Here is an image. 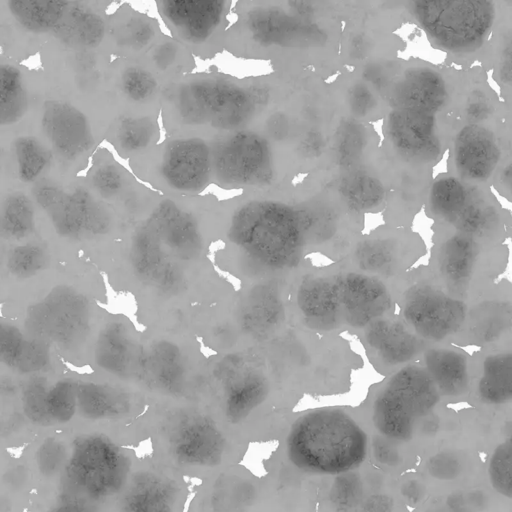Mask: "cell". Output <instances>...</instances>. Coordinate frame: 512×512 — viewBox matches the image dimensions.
Segmentation results:
<instances>
[{"instance_id": "1", "label": "cell", "mask_w": 512, "mask_h": 512, "mask_svg": "<svg viewBox=\"0 0 512 512\" xmlns=\"http://www.w3.org/2000/svg\"><path fill=\"white\" fill-rule=\"evenodd\" d=\"M32 490L27 512H111L128 480V458L107 433L79 427L50 432L21 454Z\"/></svg>"}, {"instance_id": "2", "label": "cell", "mask_w": 512, "mask_h": 512, "mask_svg": "<svg viewBox=\"0 0 512 512\" xmlns=\"http://www.w3.org/2000/svg\"><path fill=\"white\" fill-rule=\"evenodd\" d=\"M310 227V218L287 204L255 200L236 210L228 238L259 267L283 270L299 262Z\"/></svg>"}, {"instance_id": "3", "label": "cell", "mask_w": 512, "mask_h": 512, "mask_svg": "<svg viewBox=\"0 0 512 512\" xmlns=\"http://www.w3.org/2000/svg\"><path fill=\"white\" fill-rule=\"evenodd\" d=\"M366 435L346 413L320 409L300 416L287 438L290 460L317 473H340L358 466L366 453Z\"/></svg>"}, {"instance_id": "4", "label": "cell", "mask_w": 512, "mask_h": 512, "mask_svg": "<svg viewBox=\"0 0 512 512\" xmlns=\"http://www.w3.org/2000/svg\"><path fill=\"white\" fill-rule=\"evenodd\" d=\"M438 398L439 392L424 367L404 366L392 375L376 397L375 426L390 438L405 439Z\"/></svg>"}, {"instance_id": "5", "label": "cell", "mask_w": 512, "mask_h": 512, "mask_svg": "<svg viewBox=\"0 0 512 512\" xmlns=\"http://www.w3.org/2000/svg\"><path fill=\"white\" fill-rule=\"evenodd\" d=\"M412 11L431 38L452 51L478 47L495 15L492 2L479 0L416 1Z\"/></svg>"}, {"instance_id": "6", "label": "cell", "mask_w": 512, "mask_h": 512, "mask_svg": "<svg viewBox=\"0 0 512 512\" xmlns=\"http://www.w3.org/2000/svg\"><path fill=\"white\" fill-rule=\"evenodd\" d=\"M181 117L189 123L233 129L248 121L256 108L246 89L223 80H196L182 86L177 96Z\"/></svg>"}, {"instance_id": "7", "label": "cell", "mask_w": 512, "mask_h": 512, "mask_svg": "<svg viewBox=\"0 0 512 512\" xmlns=\"http://www.w3.org/2000/svg\"><path fill=\"white\" fill-rule=\"evenodd\" d=\"M405 324L420 338L441 341L464 325L467 306L461 299L426 282L411 286L403 298Z\"/></svg>"}, {"instance_id": "8", "label": "cell", "mask_w": 512, "mask_h": 512, "mask_svg": "<svg viewBox=\"0 0 512 512\" xmlns=\"http://www.w3.org/2000/svg\"><path fill=\"white\" fill-rule=\"evenodd\" d=\"M217 178L233 186L268 183L273 175L272 155L262 136L240 131L220 142L212 154Z\"/></svg>"}, {"instance_id": "9", "label": "cell", "mask_w": 512, "mask_h": 512, "mask_svg": "<svg viewBox=\"0 0 512 512\" xmlns=\"http://www.w3.org/2000/svg\"><path fill=\"white\" fill-rule=\"evenodd\" d=\"M89 323L86 299L67 287L55 288L28 314V325L38 335L63 347H72L83 339Z\"/></svg>"}, {"instance_id": "10", "label": "cell", "mask_w": 512, "mask_h": 512, "mask_svg": "<svg viewBox=\"0 0 512 512\" xmlns=\"http://www.w3.org/2000/svg\"><path fill=\"white\" fill-rule=\"evenodd\" d=\"M335 278L342 323L363 328L390 309L391 293L378 277L345 271Z\"/></svg>"}, {"instance_id": "11", "label": "cell", "mask_w": 512, "mask_h": 512, "mask_svg": "<svg viewBox=\"0 0 512 512\" xmlns=\"http://www.w3.org/2000/svg\"><path fill=\"white\" fill-rule=\"evenodd\" d=\"M211 171L212 153L199 138L174 140L164 150L161 174L174 190L187 193L201 190Z\"/></svg>"}, {"instance_id": "12", "label": "cell", "mask_w": 512, "mask_h": 512, "mask_svg": "<svg viewBox=\"0 0 512 512\" xmlns=\"http://www.w3.org/2000/svg\"><path fill=\"white\" fill-rule=\"evenodd\" d=\"M41 125L54 150L63 158L75 159L93 144L92 132L86 116L68 102L46 101Z\"/></svg>"}, {"instance_id": "13", "label": "cell", "mask_w": 512, "mask_h": 512, "mask_svg": "<svg viewBox=\"0 0 512 512\" xmlns=\"http://www.w3.org/2000/svg\"><path fill=\"white\" fill-rule=\"evenodd\" d=\"M170 447L174 457L183 464L211 466L221 459L224 439L209 418L190 415L182 418L173 428Z\"/></svg>"}, {"instance_id": "14", "label": "cell", "mask_w": 512, "mask_h": 512, "mask_svg": "<svg viewBox=\"0 0 512 512\" xmlns=\"http://www.w3.org/2000/svg\"><path fill=\"white\" fill-rule=\"evenodd\" d=\"M481 262L476 238L456 232L445 238L436 251V268L447 290L456 296L472 284Z\"/></svg>"}, {"instance_id": "15", "label": "cell", "mask_w": 512, "mask_h": 512, "mask_svg": "<svg viewBox=\"0 0 512 512\" xmlns=\"http://www.w3.org/2000/svg\"><path fill=\"white\" fill-rule=\"evenodd\" d=\"M387 130L394 147L408 158L429 160L438 152L432 113L395 109L388 117Z\"/></svg>"}, {"instance_id": "16", "label": "cell", "mask_w": 512, "mask_h": 512, "mask_svg": "<svg viewBox=\"0 0 512 512\" xmlns=\"http://www.w3.org/2000/svg\"><path fill=\"white\" fill-rule=\"evenodd\" d=\"M130 255L135 272L148 284L162 290H173L180 283L177 266L149 222L135 231Z\"/></svg>"}, {"instance_id": "17", "label": "cell", "mask_w": 512, "mask_h": 512, "mask_svg": "<svg viewBox=\"0 0 512 512\" xmlns=\"http://www.w3.org/2000/svg\"><path fill=\"white\" fill-rule=\"evenodd\" d=\"M148 222L163 246L173 255L190 260L200 254L202 237L197 223L174 202H161Z\"/></svg>"}, {"instance_id": "18", "label": "cell", "mask_w": 512, "mask_h": 512, "mask_svg": "<svg viewBox=\"0 0 512 512\" xmlns=\"http://www.w3.org/2000/svg\"><path fill=\"white\" fill-rule=\"evenodd\" d=\"M500 149L494 134L478 124H469L457 134L454 161L459 174L466 179L482 181L494 171Z\"/></svg>"}, {"instance_id": "19", "label": "cell", "mask_w": 512, "mask_h": 512, "mask_svg": "<svg viewBox=\"0 0 512 512\" xmlns=\"http://www.w3.org/2000/svg\"><path fill=\"white\" fill-rule=\"evenodd\" d=\"M247 25L252 37L265 45H297L321 38L317 26L277 8L252 10Z\"/></svg>"}, {"instance_id": "20", "label": "cell", "mask_w": 512, "mask_h": 512, "mask_svg": "<svg viewBox=\"0 0 512 512\" xmlns=\"http://www.w3.org/2000/svg\"><path fill=\"white\" fill-rule=\"evenodd\" d=\"M167 22L184 39L199 43L208 39L221 23L225 2L217 0L164 1Z\"/></svg>"}, {"instance_id": "21", "label": "cell", "mask_w": 512, "mask_h": 512, "mask_svg": "<svg viewBox=\"0 0 512 512\" xmlns=\"http://www.w3.org/2000/svg\"><path fill=\"white\" fill-rule=\"evenodd\" d=\"M296 303L310 327L324 330L342 323L335 275L304 279L298 286Z\"/></svg>"}, {"instance_id": "22", "label": "cell", "mask_w": 512, "mask_h": 512, "mask_svg": "<svg viewBox=\"0 0 512 512\" xmlns=\"http://www.w3.org/2000/svg\"><path fill=\"white\" fill-rule=\"evenodd\" d=\"M365 328L368 346L384 364H404L422 348V339L398 319L380 317Z\"/></svg>"}, {"instance_id": "23", "label": "cell", "mask_w": 512, "mask_h": 512, "mask_svg": "<svg viewBox=\"0 0 512 512\" xmlns=\"http://www.w3.org/2000/svg\"><path fill=\"white\" fill-rule=\"evenodd\" d=\"M396 109L432 113L446 101L447 90L441 76L429 68H412L391 90Z\"/></svg>"}, {"instance_id": "24", "label": "cell", "mask_w": 512, "mask_h": 512, "mask_svg": "<svg viewBox=\"0 0 512 512\" xmlns=\"http://www.w3.org/2000/svg\"><path fill=\"white\" fill-rule=\"evenodd\" d=\"M175 485L155 475L142 474L126 485L117 498L119 512H173Z\"/></svg>"}, {"instance_id": "25", "label": "cell", "mask_w": 512, "mask_h": 512, "mask_svg": "<svg viewBox=\"0 0 512 512\" xmlns=\"http://www.w3.org/2000/svg\"><path fill=\"white\" fill-rule=\"evenodd\" d=\"M283 317V305L277 289L260 284L244 298L239 321L243 330L255 337H264L274 331Z\"/></svg>"}, {"instance_id": "26", "label": "cell", "mask_w": 512, "mask_h": 512, "mask_svg": "<svg viewBox=\"0 0 512 512\" xmlns=\"http://www.w3.org/2000/svg\"><path fill=\"white\" fill-rule=\"evenodd\" d=\"M76 399L75 419L80 416L88 422L114 420L124 416L130 410L128 396L124 392L105 384L93 382L77 384Z\"/></svg>"}, {"instance_id": "27", "label": "cell", "mask_w": 512, "mask_h": 512, "mask_svg": "<svg viewBox=\"0 0 512 512\" xmlns=\"http://www.w3.org/2000/svg\"><path fill=\"white\" fill-rule=\"evenodd\" d=\"M269 392L266 377L255 370L240 372L228 381L224 390V412L232 423L246 419L259 405Z\"/></svg>"}, {"instance_id": "28", "label": "cell", "mask_w": 512, "mask_h": 512, "mask_svg": "<svg viewBox=\"0 0 512 512\" xmlns=\"http://www.w3.org/2000/svg\"><path fill=\"white\" fill-rule=\"evenodd\" d=\"M425 367L439 394L456 396L465 391L469 381L464 354L451 348H432L425 354Z\"/></svg>"}, {"instance_id": "29", "label": "cell", "mask_w": 512, "mask_h": 512, "mask_svg": "<svg viewBox=\"0 0 512 512\" xmlns=\"http://www.w3.org/2000/svg\"><path fill=\"white\" fill-rule=\"evenodd\" d=\"M33 196L47 213L56 231L65 237L83 235L77 206L71 193L48 181L34 185Z\"/></svg>"}, {"instance_id": "30", "label": "cell", "mask_w": 512, "mask_h": 512, "mask_svg": "<svg viewBox=\"0 0 512 512\" xmlns=\"http://www.w3.org/2000/svg\"><path fill=\"white\" fill-rule=\"evenodd\" d=\"M145 366L158 389L170 394L182 390L186 376L185 365L179 347L173 342H155L150 347Z\"/></svg>"}, {"instance_id": "31", "label": "cell", "mask_w": 512, "mask_h": 512, "mask_svg": "<svg viewBox=\"0 0 512 512\" xmlns=\"http://www.w3.org/2000/svg\"><path fill=\"white\" fill-rule=\"evenodd\" d=\"M95 362L104 371L125 376L133 362V348L125 325L111 322L100 331L95 344Z\"/></svg>"}, {"instance_id": "32", "label": "cell", "mask_w": 512, "mask_h": 512, "mask_svg": "<svg viewBox=\"0 0 512 512\" xmlns=\"http://www.w3.org/2000/svg\"><path fill=\"white\" fill-rule=\"evenodd\" d=\"M409 250L391 238H372L359 243L354 259L359 269L378 275H392L407 261Z\"/></svg>"}, {"instance_id": "33", "label": "cell", "mask_w": 512, "mask_h": 512, "mask_svg": "<svg viewBox=\"0 0 512 512\" xmlns=\"http://www.w3.org/2000/svg\"><path fill=\"white\" fill-rule=\"evenodd\" d=\"M479 397L488 404H503L512 397V354L498 352L487 356L477 384Z\"/></svg>"}, {"instance_id": "34", "label": "cell", "mask_w": 512, "mask_h": 512, "mask_svg": "<svg viewBox=\"0 0 512 512\" xmlns=\"http://www.w3.org/2000/svg\"><path fill=\"white\" fill-rule=\"evenodd\" d=\"M32 490L24 460L11 455L0 467V512H25Z\"/></svg>"}, {"instance_id": "35", "label": "cell", "mask_w": 512, "mask_h": 512, "mask_svg": "<svg viewBox=\"0 0 512 512\" xmlns=\"http://www.w3.org/2000/svg\"><path fill=\"white\" fill-rule=\"evenodd\" d=\"M69 5L54 30L61 39L72 45L97 46L105 33V25L101 17L87 8L69 7Z\"/></svg>"}, {"instance_id": "36", "label": "cell", "mask_w": 512, "mask_h": 512, "mask_svg": "<svg viewBox=\"0 0 512 512\" xmlns=\"http://www.w3.org/2000/svg\"><path fill=\"white\" fill-rule=\"evenodd\" d=\"M69 2L59 0H12L8 7L13 17L27 30L45 32L62 19Z\"/></svg>"}, {"instance_id": "37", "label": "cell", "mask_w": 512, "mask_h": 512, "mask_svg": "<svg viewBox=\"0 0 512 512\" xmlns=\"http://www.w3.org/2000/svg\"><path fill=\"white\" fill-rule=\"evenodd\" d=\"M27 94L20 71L0 64V126L18 121L27 110Z\"/></svg>"}, {"instance_id": "38", "label": "cell", "mask_w": 512, "mask_h": 512, "mask_svg": "<svg viewBox=\"0 0 512 512\" xmlns=\"http://www.w3.org/2000/svg\"><path fill=\"white\" fill-rule=\"evenodd\" d=\"M34 209L21 192L9 194L0 204V231L11 238H24L34 229Z\"/></svg>"}, {"instance_id": "39", "label": "cell", "mask_w": 512, "mask_h": 512, "mask_svg": "<svg viewBox=\"0 0 512 512\" xmlns=\"http://www.w3.org/2000/svg\"><path fill=\"white\" fill-rule=\"evenodd\" d=\"M339 192L345 203L356 211L373 209L384 198L382 183L364 172H356L345 177L340 183Z\"/></svg>"}, {"instance_id": "40", "label": "cell", "mask_w": 512, "mask_h": 512, "mask_svg": "<svg viewBox=\"0 0 512 512\" xmlns=\"http://www.w3.org/2000/svg\"><path fill=\"white\" fill-rule=\"evenodd\" d=\"M471 195L455 177H444L434 183L430 203L433 212L450 223L465 207Z\"/></svg>"}, {"instance_id": "41", "label": "cell", "mask_w": 512, "mask_h": 512, "mask_svg": "<svg viewBox=\"0 0 512 512\" xmlns=\"http://www.w3.org/2000/svg\"><path fill=\"white\" fill-rule=\"evenodd\" d=\"M76 387L73 381L63 379L48 389L47 407L55 430L69 428L77 411Z\"/></svg>"}, {"instance_id": "42", "label": "cell", "mask_w": 512, "mask_h": 512, "mask_svg": "<svg viewBox=\"0 0 512 512\" xmlns=\"http://www.w3.org/2000/svg\"><path fill=\"white\" fill-rule=\"evenodd\" d=\"M19 177L24 182L38 178L49 161L46 149L33 137H19L14 144Z\"/></svg>"}, {"instance_id": "43", "label": "cell", "mask_w": 512, "mask_h": 512, "mask_svg": "<svg viewBox=\"0 0 512 512\" xmlns=\"http://www.w3.org/2000/svg\"><path fill=\"white\" fill-rule=\"evenodd\" d=\"M366 145L363 127L351 120L343 121L337 132L335 153L338 165L351 168L362 156Z\"/></svg>"}, {"instance_id": "44", "label": "cell", "mask_w": 512, "mask_h": 512, "mask_svg": "<svg viewBox=\"0 0 512 512\" xmlns=\"http://www.w3.org/2000/svg\"><path fill=\"white\" fill-rule=\"evenodd\" d=\"M156 128L148 117H128L121 120L117 130L119 146L126 152H140L154 139Z\"/></svg>"}, {"instance_id": "45", "label": "cell", "mask_w": 512, "mask_h": 512, "mask_svg": "<svg viewBox=\"0 0 512 512\" xmlns=\"http://www.w3.org/2000/svg\"><path fill=\"white\" fill-rule=\"evenodd\" d=\"M71 194L77 206L84 234L106 233L110 227V217L105 208L83 188H77Z\"/></svg>"}, {"instance_id": "46", "label": "cell", "mask_w": 512, "mask_h": 512, "mask_svg": "<svg viewBox=\"0 0 512 512\" xmlns=\"http://www.w3.org/2000/svg\"><path fill=\"white\" fill-rule=\"evenodd\" d=\"M45 251L37 245H23L13 249L8 259L10 272L21 278L36 275L46 266Z\"/></svg>"}, {"instance_id": "47", "label": "cell", "mask_w": 512, "mask_h": 512, "mask_svg": "<svg viewBox=\"0 0 512 512\" xmlns=\"http://www.w3.org/2000/svg\"><path fill=\"white\" fill-rule=\"evenodd\" d=\"M493 487L502 495H512V446L511 441L500 444L492 455L489 466Z\"/></svg>"}, {"instance_id": "48", "label": "cell", "mask_w": 512, "mask_h": 512, "mask_svg": "<svg viewBox=\"0 0 512 512\" xmlns=\"http://www.w3.org/2000/svg\"><path fill=\"white\" fill-rule=\"evenodd\" d=\"M121 87L129 99L142 102L154 94L157 82L147 70L140 67H129L122 73Z\"/></svg>"}, {"instance_id": "49", "label": "cell", "mask_w": 512, "mask_h": 512, "mask_svg": "<svg viewBox=\"0 0 512 512\" xmlns=\"http://www.w3.org/2000/svg\"><path fill=\"white\" fill-rule=\"evenodd\" d=\"M28 340L15 326L0 323V362L17 370Z\"/></svg>"}, {"instance_id": "50", "label": "cell", "mask_w": 512, "mask_h": 512, "mask_svg": "<svg viewBox=\"0 0 512 512\" xmlns=\"http://www.w3.org/2000/svg\"><path fill=\"white\" fill-rule=\"evenodd\" d=\"M92 182L101 195L110 197L117 194L122 188L123 176L116 166L104 164L94 171Z\"/></svg>"}, {"instance_id": "51", "label": "cell", "mask_w": 512, "mask_h": 512, "mask_svg": "<svg viewBox=\"0 0 512 512\" xmlns=\"http://www.w3.org/2000/svg\"><path fill=\"white\" fill-rule=\"evenodd\" d=\"M49 361L47 346L40 340H28L23 358L17 368L22 373L42 370Z\"/></svg>"}, {"instance_id": "52", "label": "cell", "mask_w": 512, "mask_h": 512, "mask_svg": "<svg viewBox=\"0 0 512 512\" xmlns=\"http://www.w3.org/2000/svg\"><path fill=\"white\" fill-rule=\"evenodd\" d=\"M348 99L351 111L358 117L367 115L376 105L374 95L362 83H357L351 87Z\"/></svg>"}, {"instance_id": "53", "label": "cell", "mask_w": 512, "mask_h": 512, "mask_svg": "<svg viewBox=\"0 0 512 512\" xmlns=\"http://www.w3.org/2000/svg\"><path fill=\"white\" fill-rule=\"evenodd\" d=\"M178 54L177 46L173 42H164L158 45L153 52V61L160 69L171 66Z\"/></svg>"}, {"instance_id": "54", "label": "cell", "mask_w": 512, "mask_h": 512, "mask_svg": "<svg viewBox=\"0 0 512 512\" xmlns=\"http://www.w3.org/2000/svg\"><path fill=\"white\" fill-rule=\"evenodd\" d=\"M153 36L151 25L144 21L137 20L128 29V39L132 45L142 47L147 44Z\"/></svg>"}, {"instance_id": "55", "label": "cell", "mask_w": 512, "mask_h": 512, "mask_svg": "<svg viewBox=\"0 0 512 512\" xmlns=\"http://www.w3.org/2000/svg\"><path fill=\"white\" fill-rule=\"evenodd\" d=\"M465 111L468 119L473 121V124H476L477 122L488 118L491 112V107L487 101L483 99H475L467 104Z\"/></svg>"}, {"instance_id": "56", "label": "cell", "mask_w": 512, "mask_h": 512, "mask_svg": "<svg viewBox=\"0 0 512 512\" xmlns=\"http://www.w3.org/2000/svg\"><path fill=\"white\" fill-rule=\"evenodd\" d=\"M288 121L281 113L273 114L267 121V130L274 139H283L288 133Z\"/></svg>"}, {"instance_id": "57", "label": "cell", "mask_w": 512, "mask_h": 512, "mask_svg": "<svg viewBox=\"0 0 512 512\" xmlns=\"http://www.w3.org/2000/svg\"><path fill=\"white\" fill-rule=\"evenodd\" d=\"M324 146L321 134L315 131L309 132L301 143L302 152L309 157H315L321 154Z\"/></svg>"}, {"instance_id": "58", "label": "cell", "mask_w": 512, "mask_h": 512, "mask_svg": "<svg viewBox=\"0 0 512 512\" xmlns=\"http://www.w3.org/2000/svg\"><path fill=\"white\" fill-rule=\"evenodd\" d=\"M500 78L504 83L511 81V45L508 43L503 49L499 63Z\"/></svg>"}, {"instance_id": "59", "label": "cell", "mask_w": 512, "mask_h": 512, "mask_svg": "<svg viewBox=\"0 0 512 512\" xmlns=\"http://www.w3.org/2000/svg\"><path fill=\"white\" fill-rule=\"evenodd\" d=\"M438 460H440V462L442 464H447L448 463V469L450 471L454 470V466L453 465L455 464V462L451 463V461L447 457H444V458H441V459L438 458ZM444 467H445L444 465H441V467H432L431 471H433V473H438Z\"/></svg>"}, {"instance_id": "60", "label": "cell", "mask_w": 512, "mask_h": 512, "mask_svg": "<svg viewBox=\"0 0 512 512\" xmlns=\"http://www.w3.org/2000/svg\"><path fill=\"white\" fill-rule=\"evenodd\" d=\"M10 455L11 454L8 452V449L0 441V467L5 463V461L9 458Z\"/></svg>"}]
</instances>
